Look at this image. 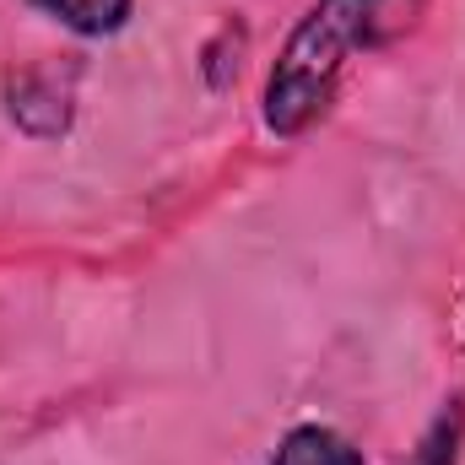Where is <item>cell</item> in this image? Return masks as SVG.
Instances as JSON below:
<instances>
[{"label": "cell", "instance_id": "1", "mask_svg": "<svg viewBox=\"0 0 465 465\" xmlns=\"http://www.w3.org/2000/svg\"><path fill=\"white\" fill-rule=\"evenodd\" d=\"M428 0H314L265 76V124L303 135L331 109L351 49H384L422 22Z\"/></svg>", "mask_w": 465, "mask_h": 465}, {"label": "cell", "instance_id": "5", "mask_svg": "<svg viewBox=\"0 0 465 465\" xmlns=\"http://www.w3.org/2000/svg\"><path fill=\"white\" fill-rule=\"evenodd\" d=\"M460 444H465V401L455 395V401L433 417V428L422 433L417 455L406 465H460Z\"/></svg>", "mask_w": 465, "mask_h": 465}, {"label": "cell", "instance_id": "4", "mask_svg": "<svg viewBox=\"0 0 465 465\" xmlns=\"http://www.w3.org/2000/svg\"><path fill=\"white\" fill-rule=\"evenodd\" d=\"M33 5L44 16H54L60 27L82 33V38H109L130 16V0H33Z\"/></svg>", "mask_w": 465, "mask_h": 465}, {"label": "cell", "instance_id": "2", "mask_svg": "<svg viewBox=\"0 0 465 465\" xmlns=\"http://www.w3.org/2000/svg\"><path fill=\"white\" fill-rule=\"evenodd\" d=\"M5 114L33 141H60L76 119V71L60 60H33L5 76Z\"/></svg>", "mask_w": 465, "mask_h": 465}, {"label": "cell", "instance_id": "3", "mask_svg": "<svg viewBox=\"0 0 465 465\" xmlns=\"http://www.w3.org/2000/svg\"><path fill=\"white\" fill-rule=\"evenodd\" d=\"M271 465H362V450H357L351 439H341L336 428L309 422V428H292V433L276 444Z\"/></svg>", "mask_w": 465, "mask_h": 465}]
</instances>
